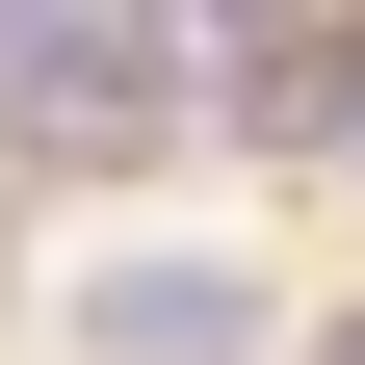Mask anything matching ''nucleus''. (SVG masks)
Masks as SVG:
<instances>
[{
	"label": "nucleus",
	"instance_id": "nucleus-2",
	"mask_svg": "<svg viewBox=\"0 0 365 365\" xmlns=\"http://www.w3.org/2000/svg\"><path fill=\"white\" fill-rule=\"evenodd\" d=\"M0 105H26V157H157V105H182V53H157V0H130V26H78V53H26Z\"/></svg>",
	"mask_w": 365,
	"mask_h": 365
},
{
	"label": "nucleus",
	"instance_id": "nucleus-1",
	"mask_svg": "<svg viewBox=\"0 0 365 365\" xmlns=\"http://www.w3.org/2000/svg\"><path fill=\"white\" fill-rule=\"evenodd\" d=\"M53 339H78V365H261L287 313H261L235 235H105V261L53 287Z\"/></svg>",
	"mask_w": 365,
	"mask_h": 365
},
{
	"label": "nucleus",
	"instance_id": "nucleus-4",
	"mask_svg": "<svg viewBox=\"0 0 365 365\" xmlns=\"http://www.w3.org/2000/svg\"><path fill=\"white\" fill-rule=\"evenodd\" d=\"M209 26H287V0H209Z\"/></svg>",
	"mask_w": 365,
	"mask_h": 365
},
{
	"label": "nucleus",
	"instance_id": "nucleus-3",
	"mask_svg": "<svg viewBox=\"0 0 365 365\" xmlns=\"http://www.w3.org/2000/svg\"><path fill=\"white\" fill-rule=\"evenodd\" d=\"M78 26H130V0H0V78H26V53H78Z\"/></svg>",
	"mask_w": 365,
	"mask_h": 365
}]
</instances>
